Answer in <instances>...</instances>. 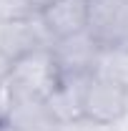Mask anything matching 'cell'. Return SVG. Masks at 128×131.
I'll list each match as a JSON object with an SVG mask.
<instances>
[{
	"label": "cell",
	"mask_w": 128,
	"mask_h": 131,
	"mask_svg": "<svg viewBox=\"0 0 128 131\" xmlns=\"http://www.w3.org/2000/svg\"><path fill=\"white\" fill-rule=\"evenodd\" d=\"M85 78H60L58 88L48 96V108L60 124H70L83 118V88H85Z\"/></svg>",
	"instance_id": "cell-8"
},
{
	"label": "cell",
	"mask_w": 128,
	"mask_h": 131,
	"mask_svg": "<svg viewBox=\"0 0 128 131\" xmlns=\"http://www.w3.org/2000/svg\"><path fill=\"white\" fill-rule=\"evenodd\" d=\"M60 131H116V126L96 124V121H88V118H78V121H70V124H60Z\"/></svg>",
	"instance_id": "cell-11"
},
{
	"label": "cell",
	"mask_w": 128,
	"mask_h": 131,
	"mask_svg": "<svg viewBox=\"0 0 128 131\" xmlns=\"http://www.w3.org/2000/svg\"><path fill=\"white\" fill-rule=\"evenodd\" d=\"M88 28L103 48L128 43V0H85Z\"/></svg>",
	"instance_id": "cell-4"
},
{
	"label": "cell",
	"mask_w": 128,
	"mask_h": 131,
	"mask_svg": "<svg viewBox=\"0 0 128 131\" xmlns=\"http://www.w3.org/2000/svg\"><path fill=\"white\" fill-rule=\"evenodd\" d=\"M10 71H13V61L0 50V86H5V81H8V76H10Z\"/></svg>",
	"instance_id": "cell-12"
},
{
	"label": "cell",
	"mask_w": 128,
	"mask_h": 131,
	"mask_svg": "<svg viewBox=\"0 0 128 131\" xmlns=\"http://www.w3.org/2000/svg\"><path fill=\"white\" fill-rule=\"evenodd\" d=\"M58 83H60V73L53 61V53L50 48H43L18 58L3 88L13 98L48 101V96L58 88Z\"/></svg>",
	"instance_id": "cell-1"
},
{
	"label": "cell",
	"mask_w": 128,
	"mask_h": 131,
	"mask_svg": "<svg viewBox=\"0 0 128 131\" xmlns=\"http://www.w3.org/2000/svg\"><path fill=\"white\" fill-rule=\"evenodd\" d=\"M38 13H40L43 25L48 28L53 43L88 28L85 0H48Z\"/></svg>",
	"instance_id": "cell-6"
},
{
	"label": "cell",
	"mask_w": 128,
	"mask_h": 131,
	"mask_svg": "<svg viewBox=\"0 0 128 131\" xmlns=\"http://www.w3.org/2000/svg\"><path fill=\"white\" fill-rule=\"evenodd\" d=\"M50 46H53V38H50L48 28L43 25L40 13H33V15L20 18V20L0 23V50L13 63L28 53L50 48Z\"/></svg>",
	"instance_id": "cell-5"
},
{
	"label": "cell",
	"mask_w": 128,
	"mask_h": 131,
	"mask_svg": "<svg viewBox=\"0 0 128 131\" xmlns=\"http://www.w3.org/2000/svg\"><path fill=\"white\" fill-rule=\"evenodd\" d=\"M0 131H18V129L8 121V118H0Z\"/></svg>",
	"instance_id": "cell-13"
},
{
	"label": "cell",
	"mask_w": 128,
	"mask_h": 131,
	"mask_svg": "<svg viewBox=\"0 0 128 131\" xmlns=\"http://www.w3.org/2000/svg\"><path fill=\"white\" fill-rule=\"evenodd\" d=\"M33 13H38V5L33 0H0V23L20 20Z\"/></svg>",
	"instance_id": "cell-10"
},
{
	"label": "cell",
	"mask_w": 128,
	"mask_h": 131,
	"mask_svg": "<svg viewBox=\"0 0 128 131\" xmlns=\"http://www.w3.org/2000/svg\"><path fill=\"white\" fill-rule=\"evenodd\" d=\"M100 50H103V46L88 30L60 38L50 46V53H53V61L58 66L60 78H80V76L96 73Z\"/></svg>",
	"instance_id": "cell-3"
},
{
	"label": "cell",
	"mask_w": 128,
	"mask_h": 131,
	"mask_svg": "<svg viewBox=\"0 0 128 131\" xmlns=\"http://www.w3.org/2000/svg\"><path fill=\"white\" fill-rule=\"evenodd\" d=\"M128 116V86L106 73H91L83 88V118L118 126Z\"/></svg>",
	"instance_id": "cell-2"
},
{
	"label": "cell",
	"mask_w": 128,
	"mask_h": 131,
	"mask_svg": "<svg viewBox=\"0 0 128 131\" xmlns=\"http://www.w3.org/2000/svg\"><path fill=\"white\" fill-rule=\"evenodd\" d=\"M96 71L111 76V78H116V81H121L123 86H128V43L103 48Z\"/></svg>",
	"instance_id": "cell-9"
},
{
	"label": "cell",
	"mask_w": 128,
	"mask_h": 131,
	"mask_svg": "<svg viewBox=\"0 0 128 131\" xmlns=\"http://www.w3.org/2000/svg\"><path fill=\"white\" fill-rule=\"evenodd\" d=\"M5 91V88H3ZM8 114L5 118L15 126L18 131H60V121L50 114L45 101L35 98H13L5 93Z\"/></svg>",
	"instance_id": "cell-7"
}]
</instances>
